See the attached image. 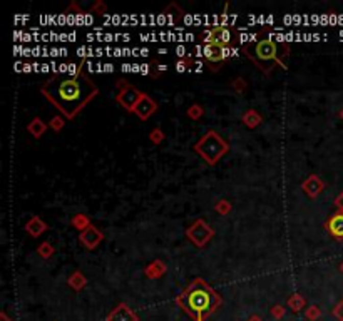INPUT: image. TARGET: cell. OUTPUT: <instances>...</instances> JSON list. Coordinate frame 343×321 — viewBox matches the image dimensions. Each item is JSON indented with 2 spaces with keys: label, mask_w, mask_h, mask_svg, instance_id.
I'll return each mask as SVG.
<instances>
[{
  "label": "cell",
  "mask_w": 343,
  "mask_h": 321,
  "mask_svg": "<svg viewBox=\"0 0 343 321\" xmlns=\"http://www.w3.org/2000/svg\"><path fill=\"white\" fill-rule=\"evenodd\" d=\"M151 139H153L154 142L162 141V132H161L159 129H154V131H153V134H151Z\"/></svg>",
  "instance_id": "23"
},
{
  "label": "cell",
  "mask_w": 343,
  "mask_h": 321,
  "mask_svg": "<svg viewBox=\"0 0 343 321\" xmlns=\"http://www.w3.org/2000/svg\"><path fill=\"white\" fill-rule=\"evenodd\" d=\"M194 151L208 162V164H214V162H218L219 157L228 151V144L219 137V134L209 131L208 134L194 146Z\"/></svg>",
  "instance_id": "4"
},
{
  "label": "cell",
  "mask_w": 343,
  "mask_h": 321,
  "mask_svg": "<svg viewBox=\"0 0 343 321\" xmlns=\"http://www.w3.org/2000/svg\"><path fill=\"white\" fill-rule=\"evenodd\" d=\"M40 90L67 119H74L99 92L97 86L84 74H56L47 79Z\"/></svg>",
  "instance_id": "1"
},
{
  "label": "cell",
  "mask_w": 343,
  "mask_h": 321,
  "mask_svg": "<svg viewBox=\"0 0 343 321\" xmlns=\"http://www.w3.org/2000/svg\"><path fill=\"white\" fill-rule=\"evenodd\" d=\"M26 229H27V231L31 233L32 236H40V234L47 229V226H45V223H44V221H40V217L34 216L32 219L27 223Z\"/></svg>",
  "instance_id": "14"
},
{
  "label": "cell",
  "mask_w": 343,
  "mask_h": 321,
  "mask_svg": "<svg viewBox=\"0 0 343 321\" xmlns=\"http://www.w3.org/2000/svg\"><path fill=\"white\" fill-rule=\"evenodd\" d=\"M238 32L230 26H213L208 27L203 32V42L204 44H211V45H221L225 49H230V47L236 42Z\"/></svg>",
  "instance_id": "5"
},
{
  "label": "cell",
  "mask_w": 343,
  "mask_h": 321,
  "mask_svg": "<svg viewBox=\"0 0 343 321\" xmlns=\"http://www.w3.org/2000/svg\"><path fill=\"white\" fill-rule=\"evenodd\" d=\"M69 284H70V286H74L76 289H79V288L84 286V284H86V278H84L81 273H74L72 278L69 280Z\"/></svg>",
  "instance_id": "17"
},
{
  "label": "cell",
  "mask_w": 343,
  "mask_h": 321,
  "mask_svg": "<svg viewBox=\"0 0 343 321\" xmlns=\"http://www.w3.org/2000/svg\"><path fill=\"white\" fill-rule=\"evenodd\" d=\"M250 321H261V319H260V318H251Z\"/></svg>",
  "instance_id": "26"
},
{
  "label": "cell",
  "mask_w": 343,
  "mask_h": 321,
  "mask_svg": "<svg viewBox=\"0 0 343 321\" xmlns=\"http://www.w3.org/2000/svg\"><path fill=\"white\" fill-rule=\"evenodd\" d=\"M341 271H343V264H341Z\"/></svg>",
  "instance_id": "28"
},
{
  "label": "cell",
  "mask_w": 343,
  "mask_h": 321,
  "mask_svg": "<svg viewBox=\"0 0 343 321\" xmlns=\"http://www.w3.org/2000/svg\"><path fill=\"white\" fill-rule=\"evenodd\" d=\"M231 209V206L228 204L226 201H221V203H218L216 204V211H219L221 214H228V211Z\"/></svg>",
  "instance_id": "22"
},
{
  "label": "cell",
  "mask_w": 343,
  "mask_h": 321,
  "mask_svg": "<svg viewBox=\"0 0 343 321\" xmlns=\"http://www.w3.org/2000/svg\"><path fill=\"white\" fill-rule=\"evenodd\" d=\"M303 191L310 197H316L323 191V181L318 179L316 176H310V178L303 183Z\"/></svg>",
  "instance_id": "12"
},
{
  "label": "cell",
  "mask_w": 343,
  "mask_h": 321,
  "mask_svg": "<svg viewBox=\"0 0 343 321\" xmlns=\"http://www.w3.org/2000/svg\"><path fill=\"white\" fill-rule=\"evenodd\" d=\"M72 223H74L79 229H82V231H84V229H86L87 226H91V224H89V219H87V217H84V216H76V217H74V221H72Z\"/></svg>",
  "instance_id": "19"
},
{
  "label": "cell",
  "mask_w": 343,
  "mask_h": 321,
  "mask_svg": "<svg viewBox=\"0 0 343 321\" xmlns=\"http://www.w3.org/2000/svg\"><path fill=\"white\" fill-rule=\"evenodd\" d=\"M243 120H244V124L248 126V127H256V126L261 124L260 114L255 112V111H248V112H246L244 116H243Z\"/></svg>",
  "instance_id": "16"
},
{
  "label": "cell",
  "mask_w": 343,
  "mask_h": 321,
  "mask_svg": "<svg viewBox=\"0 0 343 321\" xmlns=\"http://www.w3.org/2000/svg\"><path fill=\"white\" fill-rule=\"evenodd\" d=\"M335 206H336V208H338L340 213H343V192H341V194H340L338 197L335 199Z\"/></svg>",
  "instance_id": "24"
},
{
  "label": "cell",
  "mask_w": 343,
  "mask_h": 321,
  "mask_svg": "<svg viewBox=\"0 0 343 321\" xmlns=\"http://www.w3.org/2000/svg\"><path fill=\"white\" fill-rule=\"evenodd\" d=\"M51 127L54 131H61L64 127V119L62 117H54L52 122H51Z\"/></svg>",
  "instance_id": "21"
},
{
  "label": "cell",
  "mask_w": 343,
  "mask_h": 321,
  "mask_svg": "<svg viewBox=\"0 0 343 321\" xmlns=\"http://www.w3.org/2000/svg\"><path fill=\"white\" fill-rule=\"evenodd\" d=\"M142 95H144V94L141 92V90H137L134 86H128V84H124V89L117 94L116 101L126 109V111L134 112V109H136V106H137V102L141 101Z\"/></svg>",
  "instance_id": "7"
},
{
  "label": "cell",
  "mask_w": 343,
  "mask_h": 321,
  "mask_svg": "<svg viewBox=\"0 0 343 321\" xmlns=\"http://www.w3.org/2000/svg\"><path fill=\"white\" fill-rule=\"evenodd\" d=\"M81 241H82V244L86 246V248H89V250H94L95 246H97L101 241H102V233L99 231L97 228L95 226H87L84 231L81 233Z\"/></svg>",
  "instance_id": "10"
},
{
  "label": "cell",
  "mask_w": 343,
  "mask_h": 321,
  "mask_svg": "<svg viewBox=\"0 0 343 321\" xmlns=\"http://www.w3.org/2000/svg\"><path fill=\"white\" fill-rule=\"evenodd\" d=\"M156 109H158V104H156V102L151 97H149V95L144 94L142 97H141V101L137 102L134 112H136V116L139 117V119L146 120L148 117H151L153 114L156 112Z\"/></svg>",
  "instance_id": "8"
},
{
  "label": "cell",
  "mask_w": 343,
  "mask_h": 321,
  "mask_svg": "<svg viewBox=\"0 0 343 321\" xmlns=\"http://www.w3.org/2000/svg\"><path fill=\"white\" fill-rule=\"evenodd\" d=\"M37 251H39V254H42V258H49L51 254H54V248L49 243H44V244L39 246Z\"/></svg>",
  "instance_id": "18"
},
{
  "label": "cell",
  "mask_w": 343,
  "mask_h": 321,
  "mask_svg": "<svg viewBox=\"0 0 343 321\" xmlns=\"http://www.w3.org/2000/svg\"><path fill=\"white\" fill-rule=\"evenodd\" d=\"M27 129H29V132L34 136V137H40L42 134L45 132V129H47V126L42 122V120L39 119V117H35V119H32V122L27 126Z\"/></svg>",
  "instance_id": "15"
},
{
  "label": "cell",
  "mask_w": 343,
  "mask_h": 321,
  "mask_svg": "<svg viewBox=\"0 0 343 321\" xmlns=\"http://www.w3.org/2000/svg\"><path fill=\"white\" fill-rule=\"evenodd\" d=\"M243 54L263 72L270 74L276 65L286 69L288 57H290V45L286 42L268 37V35H260L258 39L243 45Z\"/></svg>",
  "instance_id": "3"
},
{
  "label": "cell",
  "mask_w": 343,
  "mask_h": 321,
  "mask_svg": "<svg viewBox=\"0 0 343 321\" xmlns=\"http://www.w3.org/2000/svg\"><path fill=\"white\" fill-rule=\"evenodd\" d=\"M136 319H137L136 314H132L126 305H119L109 316V321H136Z\"/></svg>",
  "instance_id": "13"
},
{
  "label": "cell",
  "mask_w": 343,
  "mask_h": 321,
  "mask_svg": "<svg viewBox=\"0 0 343 321\" xmlns=\"http://www.w3.org/2000/svg\"><path fill=\"white\" fill-rule=\"evenodd\" d=\"M228 52H230V49H225V47H221V45L208 44V45H204L203 56H204V59H206V60H209V62L218 64V62H221V60H225L228 56H230Z\"/></svg>",
  "instance_id": "9"
},
{
  "label": "cell",
  "mask_w": 343,
  "mask_h": 321,
  "mask_svg": "<svg viewBox=\"0 0 343 321\" xmlns=\"http://www.w3.org/2000/svg\"><path fill=\"white\" fill-rule=\"evenodd\" d=\"M333 313H335V314H336V316H338V318H340V319L343 321V301L340 303V305H338V306H336V308H335V311H333Z\"/></svg>",
  "instance_id": "25"
},
{
  "label": "cell",
  "mask_w": 343,
  "mask_h": 321,
  "mask_svg": "<svg viewBox=\"0 0 343 321\" xmlns=\"http://www.w3.org/2000/svg\"><path fill=\"white\" fill-rule=\"evenodd\" d=\"M203 114V109L200 107V106H192L189 111H188V116L189 117H192V119H198Z\"/></svg>",
  "instance_id": "20"
},
{
  "label": "cell",
  "mask_w": 343,
  "mask_h": 321,
  "mask_svg": "<svg viewBox=\"0 0 343 321\" xmlns=\"http://www.w3.org/2000/svg\"><path fill=\"white\" fill-rule=\"evenodd\" d=\"M327 231L330 233V236H333L335 239H343V213H335L330 219L325 224Z\"/></svg>",
  "instance_id": "11"
},
{
  "label": "cell",
  "mask_w": 343,
  "mask_h": 321,
  "mask_svg": "<svg viewBox=\"0 0 343 321\" xmlns=\"http://www.w3.org/2000/svg\"><path fill=\"white\" fill-rule=\"evenodd\" d=\"M340 116H341V117H343V111H341V114H340Z\"/></svg>",
  "instance_id": "27"
},
{
  "label": "cell",
  "mask_w": 343,
  "mask_h": 321,
  "mask_svg": "<svg viewBox=\"0 0 343 321\" xmlns=\"http://www.w3.org/2000/svg\"><path fill=\"white\" fill-rule=\"evenodd\" d=\"M186 234H188V238H189L196 246H204L209 239L213 238L214 231H213V229L209 228L208 224L204 223L203 219H198V221L188 229V233H186Z\"/></svg>",
  "instance_id": "6"
},
{
  "label": "cell",
  "mask_w": 343,
  "mask_h": 321,
  "mask_svg": "<svg viewBox=\"0 0 343 321\" xmlns=\"http://www.w3.org/2000/svg\"><path fill=\"white\" fill-rule=\"evenodd\" d=\"M176 303L194 321H204L219 308L221 296L206 281L198 278L178 296Z\"/></svg>",
  "instance_id": "2"
}]
</instances>
